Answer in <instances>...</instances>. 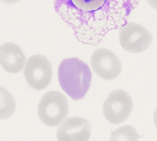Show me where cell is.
Instances as JSON below:
<instances>
[{
	"label": "cell",
	"instance_id": "obj_1",
	"mask_svg": "<svg viewBox=\"0 0 157 141\" xmlns=\"http://www.w3.org/2000/svg\"><path fill=\"white\" fill-rule=\"evenodd\" d=\"M138 4L133 0H68L57 2L56 9L78 41L96 46L110 31L125 26Z\"/></svg>",
	"mask_w": 157,
	"mask_h": 141
},
{
	"label": "cell",
	"instance_id": "obj_2",
	"mask_svg": "<svg viewBox=\"0 0 157 141\" xmlns=\"http://www.w3.org/2000/svg\"><path fill=\"white\" fill-rule=\"evenodd\" d=\"M58 78L62 90L73 100L83 99L88 92L92 81L89 66L78 58H66L58 68Z\"/></svg>",
	"mask_w": 157,
	"mask_h": 141
},
{
	"label": "cell",
	"instance_id": "obj_3",
	"mask_svg": "<svg viewBox=\"0 0 157 141\" xmlns=\"http://www.w3.org/2000/svg\"><path fill=\"white\" fill-rule=\"evenodd\" d=\"M69 111L67 98L59 91H50L43 95L38 106V114L44 124L59 126L67 116Z\"/></svg>",
	"mask_w": 157,
	"mask_h": 141
},
{
	"label": "cell",
	"instance_id": "obj_4",
	"mask_svg": "<svg viewBox=\"0 0 157 141\" xmlns=\"http://www.w3.org/2000/svg\"><path fill=\"white\" fill-rule=\"evenodd\" d=\"M24 76L32 88L37 91L46 89L52 80V68L51 62L41 54L31 56L26 63Z\"/></svg>",
	"mask_w": 157,
	"mask_h": 141
},
{
	"label": "cell",
	"instance_id": "obj_5",
	"mask_svg": "<svg viewBox=\"0 0 157 141\" xmlns=\"http://www.w3.org/2000/svg\"><path fill=\"white\" fill-rule=\"evenodd\" d=\"M133 109L129 95L123 90L112 91L103 104V113L106 119L113 124H118L127 119Z\"/></svg>",
	"mask_w": 157,
	"mask_h": 141
},
{
	"label": "cell",
	"instance_id": "obj_6",
	"mask_svg": "<svg viewBox=\"0 0 157 141\" xmlns=\"http://www.w3.org/2000/svg\"><path fill=\"white\" fill-rule=\"evenodd\" d=\"M119 40L122 48L131 53H139L152 43L151 34L143 26L128 22L120 30Z\"/></svg>",
	"mask_w": 157,
	"mask_h": 141
},
{
	"label": "cell",
	"instance_id": "obj_7",
	"mask_svg": "<svg viewBox=\"0 0 157 141\" xmlns=\"http://www.w3.org/2000/svg\"><path fill=\"white\" fill-rule=\"evenodd\" d=\"M91 64L94 73L105 80H113L121 72L120 59L115 53L106 48H99L94 52Z\"/></svg>",
	"mask_w": 157,
	"mask_h": 141
},
{
	"label": "cell",
	"instance_id": "obj_8",
	"mask_svg": "<svg viewBox=\"0 0 157 141\" xmlns=\"http://www.w3.org/2000/svg\"><path fill=\"white\" fill-rule=\"evenodd\" d=\"M91 125L85 118L71 117L67 119L56 132L58 141H88Z\"/></svg>",
	"mask_w": 157,
	"mask_h": 141
},
{
	"label": "cell",
	"instance_id": "obj_9",
	"mask_svg": "<svg viewBox=\"0 0 157 141\" xmlns=\"http://www.w3.org/2000/svg\"><path fill=\"white\" fill-rule=\"evenodd\" d=\"M25 56L20 46L13 43L0 46V64L6 71L15 74L22 70Z\"/></svg>",
	"mask_w": 157,
	"mask_h": 141
},
{
	"label": "cell",
	"instance_id": "obj_10",
	"mask_svg": "<svg viewBox=\"0 0 157 141\" xmlns=\"http://www.w3.org/2000/svg\"><path fill=\"white\" fill-rule=\"evenodd\" d=\"M16 103L13 96L0 86V120L11 118L14 113Z\"/></svg>",
	"mask_w": 157,
	"mask_h": 141
},
{
	"label": "cell",
	"instance_id": "obj_11",
	"mask_svg": "<svg viewBox=\"0 0 157 141\" xmlns=\"http://www.w3.org/2000/svg\"><path fill=\"white\" fill-rule=\"evenodd\" d=\"M139 138V135L135 128L132 126L127 125L113 131L109 141H137Z\"/></svg>",
	"mask_w": 157,
	"mask_h": 141
},
{
	"label": "cell",
	"instance_id": "obj_12",
	"mask_svg": "<svg viewBox=\"0 0 157 141\" xmlns=\"http://www.w3.org/2000/svg\"><path fill=\"white\" fill-rule=\"evenodd\" d=\"M153 121H154V123L157 128V107L155 110L154 114H153Z\"/></svg>",
	"mask_w": 157,
	"mask_h": 141
},
{
	"label": "cell",
	"instance_id": "obj_13",
	"mask_svg": "<svg viewBox=\"0 0 157 141\" xmlns=\"http://www.w3.org/2000/svg\"><path fill=\"white\" fill-rule=\"evenodd\" d=\"M0 141H1V140H0Z\"/></svg>",
	"mask_w": 157,
	"mask_h": 141
}]
</instances>
